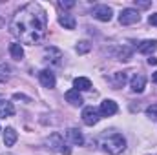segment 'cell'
<instances>
[{
  "label": "cell",
  "instance_id": "obj_1",
  "mask_svg": "<svg viewBox=\"0 0 157 155\" xmlns=\"http://www.w3.org/2000/svg\"><path fill=\"white\" fill-rule=\"evenodd\" d=\"M46 28H48V17L39 4H26L24 7H20L9 24L11 33L20 42L29 46L40 44L44 40Z\"/></svg>",
  "mask_w": 157,
  "mask_h": 155
},
{
  "label": "cell",
  "instance_id": "obj_2",
  "mask_svg": "<svg viewBox=\"0 0 157 155\" xmlns=\"http://www.w3.org/2000/svg\"><path fill=\"white\" fill-rule=\"evenodd\" d=\"M99 146L110 155H121L126 150V139L117 131H104L99 137Z\"/></svg>",
  "mask_w": 157,
  "mask_h": 155
},
{
  "label": "cell",
  "instance_id": "obj_3",
  "mask_svg": "<svg viewBox=\"0 0 157 155\" xmlns=\"http://www.w3.org/2000/svg\"><path fill=\"white\" fill-rule=\"evenodd\" d=\"M44 144H46L49 150H53V152H57V153H60V155H70L71 153L68 142L64 141V137H62L60 133H51V135L44 141Z\"/></svg>",
  "mask_w": 157,
  "mask_h": 155
},
{
  "label": "cell",
  "instance_id": "obj_4",
  "mask_svg": "<svg viewBox=\"0 0 157 155\" xmlns=\"http://www.w3.org/2000/svg\"><path fill=\"white\" fill-rule=\"evenodd\" d=\"M139 20H141V15L133 7H126V9H122L119 13V22L122 26H132V24H137Z\"/></svg>",
  "mask_w": 157,
  "mask_h": 155
},
{
  "label": "cell",
  "instance_id": "obj_5",
  "mask_svg": "<svg viewBox=\"0 0 157 155\" xmlns=\"http://www.w3.org/2000/svg\"><path fill=\"white\" fill-rule=\"evenodd\" d=\"M101 112L97 110V108H93V106H86L84 110H82V120H84V124L86 126H95L99 120H101Z\"/></svg>",
  "mask_w": 157,
  "mask_h": 155
},
{
  "label": "cell",
  "instance_id": "obj_6",
  "mask_svg": "<svg viewBox=\"0 0 157 155\" xmlns=\"http://www.w3.org/2000/svg\"><path fill=\"white\" fill-rule=\"evenodd\" d=\"M91 15H93L97 20H101V22H110V20H112V17H113V11H112V7H110V6L99 4V6H95V7H93Z\"/></svg>",
  "mask_w": 157,
  "mask_h": 155
},
{
  "label": "cell",
  "instance_id": "obj_7",
  "mask_svg": "<svg viewBox=\"0 0 157 155\" xmlns=\"http://www.w3.org/2000/svg\"><path fill=\"white\" fill-rule=\"evenodd\" d=\"M44 57H46V60H48V62L57 64V66L62 62V51H60L59 47H55V46L46 47V49H44Z\"/></svg>",
  "mask_w": 157,
  "mask_h": 155
},
{
  "label": "cell",
  "instance_id": "obj_8",
  "mask_svg": "<svg viewBox=\"0 0 157 155\" xmlns=\"http://www.w3.org/2000/svg\"><path fill=\"white\" fill-rule=\"evenodd\" d=\"M117 102L115 100H112V99H106V100H102L101 102V108H99V112H101V115L102 117H110V115H115L117 113Z\"/></svg>",
  "mask_w": 157,
  "mask_h": 155
},
{
  "label": "cell",
  "instance_id": "obj_9",
  "mask_svg": "<svg viewBox=\"0 0 157 155\" xmlns=\"http://www.w3.org/2000/svg\"><path fill=\"white\" fill-rule=\"evenodd\" d=\"M39 80H40V84H42L44 88H48V89H53L55 84H57L55 75H53L49 70H42V71L39 73Z\"/></svg>",
  "mask_w": 157,
  "mask_h": 155
},
{
  "label": "cell",
  "instance_id": "obj_10",
  "mask_svg": "<svg viewBox=\"0 0 157 155\" xmlns=\"http://www.w3.org/2000/svg\"><path fill=\"white\" fill-rule=\"evenodd\" d=\"M130 88H132V91H135V93H143L144 88H146V77L141 75V73L133 75L132 80H130Z\"/></svg>",
  "mask_w": 157,
  "mask_h": 155
},
{
  "label": "cell",
  "instance_id": "obj_11",
  "mask_svg": "<svg viewBox=\"0 0 157 155\" xmlns=\"http://www.w3.org/2000/svg\"><path fill=\"white\" fill-rule=\"evenodd\" d=\"M66 139H68L71 144H75V146H82V144H84V137H82L80 130H77V128L66 130Z\"/></svg>",
  "mask_w": 157,
  "mask_h": 155
},
{
  "label": "cell",
  "instance_id": "obj_12",
  "mask_svg": "<svg viewBox=\"0 0 157 155\" xmlns=\"http://www.w3.org/2000/svg\"><path fill=\"white\" fill-rule=\"evenodd\" d=\"M157 49V40H144V42H141L139 46H137V51L139 53H143V55H150L152 57V53Z\"/></svg>",
  "mask_w": 157,
  "mask_h": 155
},
{
  "label": "cell",
  "instance_id": "obj_13",
  "mask_svg": "<svg viewBox=\"0 0 157 155\" xmlns=\"http://www.w3.org/2000/svg\"><path fill=\"white\" fill-rule=\"evenodd\" d=\"M59 24L60 26H64V29H75V18H73V15H70V13H62L60 17H59Z\"/></svg>",
  "mask_w": 157,
  "mask_h": 155
},
{
  "label": "cell",
  "instance_id": "obj_14",
  "mask_svg": "<svg viewBox=\"0 0 157 155\" xmlns=\"http://www.w3.org/2000/svg\"><path fill=\"white\" fill-rule=\"evenodd\" d=\"M2 133H4V146H7V148L13 146L17 142V139H18V135H17V131L13 128H6Z\"/></svg>",
  "mask_w": 157,
  "mask_h": 155
},
{
  "label": "cell",
  "instance_id": "obj_15",
  "mask_svg": "<svg viewBox=\"0 0 157 155\" xmlns=\"http://www.w3.org/2000/svg\"><path fill=\"white\" fill-rule=\"evenodd\" d=\"M73 88L77 91H88V89H91V80L86 77H77L73 80Z\"/></svg>",
  "mask_w": 157,
  "mask_h": 155
},
{
  "label": "cell",
  "instance_id": "obj_16",
  "mask_svg": "<svg viewBox=\"0 0 157 155\" xmlns=\"http://www.w3.org/2000/svg\"><path fill=\"white\" fill-rule=\"evenodd\" d=\"M66 100L71 104V106H82V97H80V93H78L77 89H70V91H66Z\"/></svg>",
  "mask_w": 157,
  "mask_h": 155
},
{
  "label": "cell",
  "instance_id": "obj_17",
  "mask_svg": "<svg viewBox=\"0 0 157 155\" xmlns=\"http://www.w3.org/2000/svg\"><path fill=\"white\" fill-rule=\"evenodd\" d=\"M13 113H15V106L7 100H0V119L11 117Z\"/></svg>",
  "mask_w": 157,
  "mask_h": 155
},
{
  "label": "cell",
  "instance_id": "obj_18",
  "mask_svg": "<svg viewBox=\"0 0 157 155\" xmlns=\"http://www.w3.org/2000/svg\"><path fill=\"white\" fill-rule=\"evenodd\" d=\"M9 53H11V57H13L15 60H22V59H24V49H22V44H20V42L11 44V46H9Z\"/></svg>",
  "mask_w": 157,
  "mask_h": 155
},
{
  "label": "cell",
  "instance_id": "obj_19",
  "mask_svg": "<svg viewBox=\"0 0 157 155\" xmlns=\"http://www.w3.org/2000/svg\"><path fill=\"white\" fill-rule=\"evenodd\" d=\"M110 80H112V84L115 86V88H121V86H124L126 84V73L124 71H117V73H113L112 77H110Z\"/></svg>",
  "mask_w": 157,
  "mask_h": 155
},
{
  "label": "cell",
  "instance_id": "obj_20",
  "mask_svg": "<svg viewBox=\"0 0 157 155\" xmlns=\"http://www.w3.org/2000/svg\"><path fill=\"white\" fill-rule=\"evenodd\" d=\"M90 49H91V44H90L88 40H80L77 44V53L78 55H84V53H88Z\"/></svg>",
  "mask_w": 157,
  "mask_h": 155
},
{
  "label": "cell",
  "instance_id": "obj_21",
  "mask_svg": "<svg viewBox=\"0 0 157 155\" xmlns=\"http://www.w3.org/2000/svg\"><path fill=\"white\" fill-rule=\"evenodd\" d=\"M146 115L150 117V119H154V120H157V104H152V106L146 110Z\"/></svg>",
  "mask_w": 157,
  "mask_h": 155
},
{
  "label": "cell",
  "instance_id": "obj_22",
  "mask_svg": "<svg viewBox=\"0 0 157 155\" xmlns=\"http://www.w3.org/2000/svg\"><path fill=\"white\" fill-rule=\"evenodd\" d=\"M59 6H60V7H64V9H71V7L75 6V2H73V0H68V2L60 0V2H59Z\"/></svg>",
  "mask_w": 157,
  "mask_h": 155
},
{
  "label": "cell",
  "instance_id": "obj_23",
  "mask_svg": "<svg viewBox=\"0 0 157 155\" xmlns=\"http://www.w3.org/2000/svg\"><path fill=\"white\" fill-rule=\"evenodd\" d=\"M9 71H11V68H9L7 64L0 62V75H6V73H9Z\"/></svg>",
  "mask_w": 157,
  "mask_h": 155
},
{
  "label": "cell",
  "instance_id": "obj_24",
  "mask_svg": "<svg viewBox=\"0 0 157 155\" xmlns=\"http://www.w3.org/2000/svg\"><path fill=\"white\" fill-rule=\"evenodd\" d=\"M148 22H150L152 26H155V28H157V13H154V15H150V17H148Z\"/></svg>",
  "mask_w": 157,
  "mask_h": 155
},
{
  "label": "cell",
  "instance_id": "obj_25",
  "mask_svg": "<svg viewBox=\"0 0 157 155\" xmlns=\"http://www.w3.org/2000/svg\"><path fill=\"white\" fill-rule=\"evenodd\" d=\"M13 97H15L17 100H26V102H29V99H28V97H24V95H20V93H15Z\"/></svg>",
  "mask_w": 157,
  "mask_h": 155
},
{
  "label": "cell",
  "instance_id": "obj_26",
  "mask_svg": "<svg viewBox=\"0 0 157 155\" xmlns=\"http://www.w3.org/2000/svg\"><path fill=\"white\" fill-rule=\"evenodd\" d=\"M135 4H137L139 7H148V6H150V2H137V0H135Z\"/></svg>",
  "mask_w": 157,
  "mask_h": 155
},
{
  "label": "cell",
  "instance_id": "obj_27",
  "mask_svg": "<svg viewBox=\"0 0 157 155\" xmlns=\"http://www.w3.org/2000/svg\"><path fill=\"white\" fill-rule=\"evenodd\" d=\"M148 64H150V66H155V64H157V59H155V57H150V59H148Z\"/></svg>",
  "mask_w": 157,
  "mask_h": 155
},
{
  "label": "cell",
  "instance_id": "obj_28",
  "mask_svg": "<svg viewBox=\"0 0 157 155\" xmlns=\"http://www.w3.org/2000/svg\"><path fill=\"white\" fill-rule=\"evenodd\" d=\"M152 80H154V82H155V84H157V71H155V73H154V75H152Z\"/></svg>",
  "mask_w": 157,
  "mask_h": 155
},
{
  "label": "cell",
  "instance_id": "obj_29",
  "mask_svg": "<svg viewBox=\"0 0 157 155\" xmlns=\"http://www.w3.org/2000/svg\"><path fill=\"white\" fill-rule=\"evenodd\" d=\"M6 155H11V153H6Z\"/></svg>",
  "mask_w": 157,
  "mask_h": 155
},
{
  "label": "cell",
  "instance_id": "obj_30",
  "mask_svg": "<svg viewBox=\"0 0 157 155\" xmlns=\"http://www.w3.org/2000/svg\"><path fill=\"white\" fill-rule=\"evenodd\" d=\"M0 131H2V130H0Z\"/></svg>",
  "mask_w": 157,
  "mask_h": 155
}]
</instances>
